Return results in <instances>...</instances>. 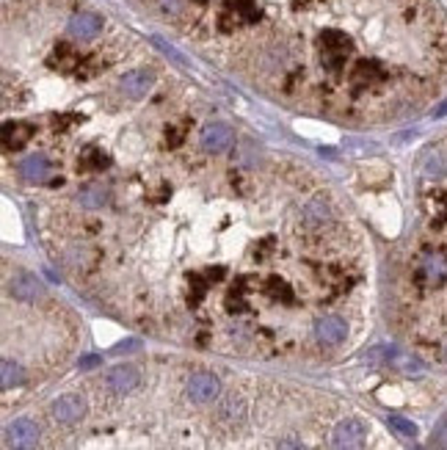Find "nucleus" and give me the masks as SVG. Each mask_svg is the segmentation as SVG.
<instances>
[{
	"instance_id": "obj_1",
	"label": "nucleus",
	"mask_w": 447,
	"mask_h": 450,
	"mask_svg": "<svg viewBox=\"0 0 447 450\" xmlns=\"http://www.w3.org/2000/svg\"><path fill=\"white\" fill-rule=\"evenodd\" d=\"M193 42L199 31L224 14H257L268 22V55L257 89L279 94L304 72L315 50L337 34L354 0H144Z\"/></svg>"
},
{
	"instance_id": "obj_2",
	"label": "nucleus",
	"mask_w": 447,
	"mask_h": 450,
	"mask_svg": "<svg viewBox=\"0 0 447 450\" xmlns=\"http://www.w3.org/2000/svg\"><path fill=\"white\" fill-rule=\"evenodd\" d=\"M102 28H105V20H102L99 14H94V11H86V8L75 11V14L67 20V31H69L75 39H83V42L97 39V36L102 34Z\"/></svg>"
},
{
	"instance_id": "obj_3",
	"label": "nucleus",
	"mask_w": 447,
	"mask_h": 450,
	"mask_svg": "<svg viewBox=\"0 0 447 450\" xmlns=\"http://www.w3.org/2000/svg\"><path fill=\"white\" fill-rule=\"evenodd\" d=\"M39 442V428L34 420H14L6 425V445L11 450H31Z\"/></svg>"
},
{
	"instance_id": "obj_4",
	"label": "nucleus",
	"mask_w": 447,
	"mask_h": 450,
	"mask_svg": "<svg viewBox=\"0 0 447 450\" xmlns=\"http://www.w3.org/2000/svg\"><path fill=\"white\" fill-rule=\"evenodd\" d=\"M232 141H235V133H232V128L224 125V122H210V125H205L202 133H199V146H202L205 152H213V155L226 152V149L232 146Z\"/></svg>"
},
{
	"instance_id": "obj_5",
	"label": "nucleus",
	"mask_w": 447,
	"mask_h": 450,
	"mask_svg": "<svg viewBox=\"0 0 447 450\" xmlns=\"http://www.w3.org/2000/svg\"><path fill=\"white\" fill-rule=\"evenodd\" d=\"M155 86V72L149 69H130L119 78V91L128 97V100H141L146 97V91Z\"/></svg>"
},
{
	"instance_id": "obj_6",
	"label": "nucleus",
	"mask_w": 447,
	"mask_h": 450,
	"mask_svg": "<svg viewBox=\"0 0 447 450\" xmlns=\"http://www.w3.org/2000/svg\"><path fill=\"white\" fill-rule=\"evenodd\" d=\"M348 334V326L340 315H323L315 320V337L323 346H340Z\"/></svg>"
},
{
	"instance_id": "obj_7",
	"label": "nucleus",
	"mask_w": 447,
	"mask_h": 450,
	"mask_svg": "<svg viewBox=\"0 0 447 450\" xmlns=\"http://www.w3.org/2000/svg\"><path fill=\"white\" fill-rule=\"evenodd\" d=\"M221 384L213 373H193L191 381H188V398H193L196 404H207L219 395Z\"/></svg>"
},
{
	"instance_id": "obj_8",
	"label": "nucleus",
	"mask_w": 447,
	"mask_h": 450,
	"mask_svg": "<svg viewBox=\"0 0 447 450\" xmlns=\"http://www.w3.org/2000/svg\"><path fill=\"white\" fill-rule=\"evenodd\" d=\"M364 425L359 420H343L334 428V448L337 450H359L364 442Z\"/></svg>"
},
{
	"instance_id": "obj_9",
	"label": "nucleus",
	"mask_w": 447,
	"mask_h": 450,
	"mask_svg": "<svg viewBox=\"0 0 447 450\" xmlns=\"http://www.w3.org/2000/svg\"><path fill=\"white\" fill-rule=\"evenodd\" d=\"M17 169H20L22 180H28V182H34V185H36V182H45L55 166H53V161L47 158L45 152H34V155H28Z\"/></svg>"
},
{
	"instance_id": "obj_10",
	"label": "nucleus",
	"mask_w": 447,
	"mask_h": 450,
	"mask_svg": "<svg viewBox=\"0 0 447 450\" xmlns=\"http://www.w3.org/2000/svg\"><path fill=\"white\" fill-rule=\"evenodd\" d=\"M138 370L130 367V364H119V367H114L111 373H108V379H105V384H108V390L111 393H116V395H125V393H130L138 387Z\"/></svg>"
},
{
	"instance_id": "obj_11",
	"label": "nucleus",
	"mask_w": 447,
	"mask_h": 450,
	"mask_svg": "<svg viewBox=\"0 0 447 450\" xmlns=\"http://www.w3.org/2000/svg\"><path fill=\"white\" fill-rule=\"evenodd\" d=\"M86 411V404L81 395H61L55 404H53V417L58 423H78Z\"/></svg>"
},
{
	"instance_id": "obj_12",
	"label": "nucleus",
	"mask_w": 447,
	"mask_h": 450,
	"mask_svg": "<svg viewBox=\"0 0 447 450\" xmlns=\"http://www.w3.org/2000/svg\"><path fill=\"white\" fill-rule=\"evenodd\" d=\"M8 290L20 301H36L42 296V285H39V279L34 273H17L11 279V285H8Z\"/></svg>"
},
{
	"instance_id": "obj_13",
	"label": "nucleus",
	"mask_w": 447,
	"mask_h": 450,
	"mask_svg": "<svg viewBox=\"0 0 447 450\" xmlns=\"http://www.w3.org/2000/svg\"><path fill=\"white\" fill-rule=\"evenodd\" d=\"M422 172H425L428 177H442L447 172L445 152H442V149H431L428 158H425V163H422Z\"/></svg>"
},
{
	"instance_id": "obj_14",
	"label": "nucleus",
	"mask_w": 447,
	"mask_h": 450,
	"mask_svg": "<svg viewBox=\"0 0 447 450\" xmlns=\"http://www.w3.org/2000/svg\"><path fill=\"white\" fill-rule=\"evenodd\" d=\"M20 381H22V370H20V364L6 357V360H3V390H11V387H14V384H20Z\"/></svg>"
},
{
	"instance_id": "obj_15",
	"label": "nucleus",
	"mask_w": 447,
	"mask_h": 450,
	"mask_svg": "<svg viewBox=\"0 0 447 450\" xmlns=\"http://www.w3.org/2000/svg\"><path fill=\"white\" fill-rule=\"evenodd\" d=\"M390 425H392L398 434H403V437H417V425H414L411 420L401 417V414H392V417H390Z\"/></svg>"
},
{
	"instance_id": "obj_16",
	"label": "nucleus",
	"mask_w": 447,
	"mask_h": 450,
	"mask_svg": "<svg viewBox=\"0 0 447 450\" xmlns=\"http://www.w3.org/2000/svg\"><path fill=\"white\" fill-rule=\"evenodd\" d=\"M436 445L442 450H447V420L436 428Z\"/></svg>"
},
{
	"instance_id": "obj_17",
	"label": "nucleus",
	"mask_w": 447,
	"mask_h": 450,
	"mask_svg": "<svg viewBox=\"0 0 447 450\" xmlns=\"http://www.w3.org/2000/svg\"><path fill=\"white\" fill-rule=\"evenodd\" d=\"M276 450H307V448L298 445V442H293V439H284V442H279V448Z\"/></svg>"
},
{
	"instance_id": "obj_18",
	"label": "nucleus",
	"mask_w": 447,
	"mask_h": 450,
	"mask_svg": "<svg viewBox=\"0 0 447 450\" xmlns=\"http://www.w3.org/2000/svg\"><path fill=\"white\" fill-rule=\"evenodd\" d=\"M94 364H99V357H86V360H81V367H94Z\"/></svg>"
},
{
	"instance_id": "obj_19",
	"label": "nucleus",
	"mask_w": 447,
	"mask_h": 450,
	"mask_svg": "<svg viewBox=\"0 0 447 450\" xmlns=\"http://www.w3.org/2000/svg\"><path fill=\"white\" fill-rule=\"evenodd\" d=\"M445 114H447V102L442 105V108H436V116H445Z\"/></svg>"
},
{
	"instance_id": "obj_20",
	"label": "nucleus",
	"mask_w": 447,
	"mask_h": 450,
	"mask_svg": "<svg viewBox=\"0 0 447 450\" xmlns=\"http://www.w3.org/2000/svg\"><path fill=\"white\" fill-rule=\"evenodd\" d=\"M445 360H447V343H445Z\"/></svg>"
}]
</instances>
